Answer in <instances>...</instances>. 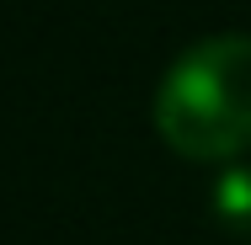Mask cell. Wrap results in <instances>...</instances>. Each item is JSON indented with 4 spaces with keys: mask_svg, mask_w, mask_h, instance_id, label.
Listing matches in <instances>:
<instances>
[{
    "mask_svg": "<svg viewBox=\"0 0 251 245\" xmlns=\"http://www.w3.org/2000/svg\"><path fill=\"white\" fill-rule=\"evenodd\" d=\"M214 213H219L230 229L251 235V165L219 176V187H214Z\"/></svg>",
    "mask_w": 251,
    "mask_h": 245,
    "instance_id": "2",
    "label": "cell"
},
{
    "mask_svg": "<svg viewBox=\"0 0 251 245\" xmlns=\"http://www.w3.org/2000/svg\"><path fill=\"white\" fill-rule=\"evenodd\" d=\"M155 134L171 155L219 165L251 149V38L219 32L171 59L155 86Z\"/></svg>",
    "mask_w": 251,
    "mask_h": 245,
    "instance_id": "1",
    "label": "cell"
}]
</instances>
